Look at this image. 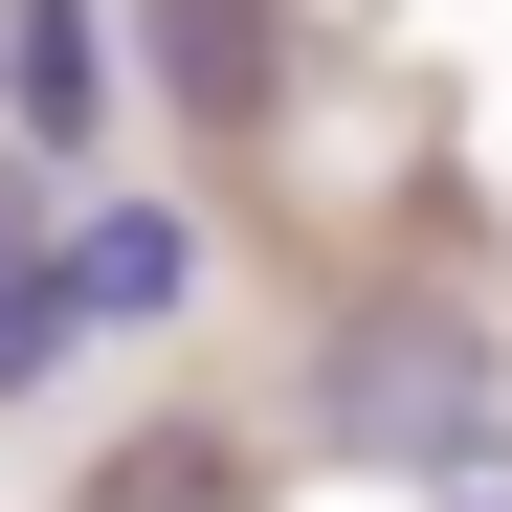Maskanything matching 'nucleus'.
Listing matches in <instances>:
<instances>
[{"label":"nucleus","mask_w":512,"mask_h":512,"mask_svg":"<svg viewBox=\"0 0 512 512\" xmlns=\"http://www.w3.org/2000/svg\"><path fill=\"white\" fill-rule=\"evenodd\" d=\"M90 357V290H67V245H0V401H45Z\"/></svg>","instance_id":"nucleus-5"},{"label":"nucleus","mask_w":512,"mask_h":512,"mask_svg":"<svg viewBox=\"0 0 512 512\" xmlns=\"http://www.w3.org/2000/svg\"><path fill=\"white\" fill-rule=\"evenodd\" d=\"M334 446H423V468H446V446H490V312H446V290H379L357 334H334Z\"/></svg>","instance_id":"nucleus-1"},{"label":"nucleus","mask_w":512,"mask_h":512,"mask_svg":"<svg viewBox=\"0 0 512 512\" xmlns=\"http://www.w3.org/2000/svg\"><path fill=\"white\" fill-rule=\"evenodd\" d=\"M0 112H23V156H90L112 134V0H0Z\"/></svg>","instance_id":"nucleus-2"},{"label":"nucleus","mask_w":512,"mask_h":512,"mask_svg":"<svg viewBox=\"0 0 512 512\" xmlns=\"http://www.w3.org/2000/svg\"><path fill=\"white\" fill-rule=\"evenodd\" d=\"M156 67H179L201 134H268V90H290V67H268V0H156Z\"/></svg>","instance_id":"nucleus-4"},{"label":"nucleus","mask_w":512,"mask_h":512,"mask_svg":"<svg viewBox=\"0 0 512 512\" xmlns=\"http://www.w3.org/2000/svg\"><path fill=\"white\" fill-rule=\"evenodd\" d=\"M223 490H245L223 446H156V468H112V512H223Z\"/></svg>","instance_id":"nucleus-6"},{"label":"nucleus","mask_w":512,"mask_h":512,"mask_svg":"<svg viewBox=\"0 0 512 512\" xmlns=\"http://www.w3.org/2000/svg\"><path fill=\"white\" fill-rule=\"evenodd\" d=\"M67 290H90V334L201 312V201H90V223H67Z\"/></svg>","instance_id":"nucleus-3"}]
</instances>
